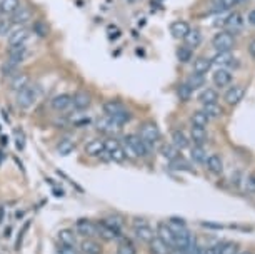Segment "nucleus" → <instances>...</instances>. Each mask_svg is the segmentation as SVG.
I'll use <instances>...</instances> for the list:
<instances>
[{"label":"nucleus","instance_id":"09e8293b","mask_svg":"<svg viewBox=\"0 0 255 254\" xmlns=\"http://www.w3.org/2000/svg\"><path fill=\"white\" fill-rule=\"evenodd\" d=\"M239 249H237V244L234 243H223L220 246H217V254H237Z\"/></svg>","mask_w":255,"mask_h":254},{"label":"nucleus","instance_id":"ddd939ff","mask_svg":"<svg viewBox=\"0 0 255 254\" xmlns=\"http://www.w3.org/2000/svg\"><path fill=\"white\" fill-rule=\"evenodd\" d=\"M29 55V49L27 45H20V47H10V49L7 50V60L8 62H12L17 67H20L22 64L25 62V59H27Z\"/></svg>","mask_w":255,"mask_h":254},{"label":"nucleus","instance_id":"864d4df0","mask_svg":"<svg viewBox=\"0 0 255 254\" xmlns=\"http://www.w3.org/2000/svg\"><path fill=\"white\" fill-rule=\"evenodd\" d=\"M57 254H80V251H78V248L59 244V246H57Z\"/></svg>","mask_w":255,"mask_h":254},{"label":"nucleus","instance_id":"c85d7f7f","mask_svg":"<svg viewBox=\"0 0 255 254\" xmlns=\"http://www.w3.org/2000/svg\"><path fill=\"white\" fill-rule=\"evenodd\" d=\"M205 168H207L209 172L219 176V174L223 172V159L219 154H210L207 156V161H205Z\"/></svg>","mask_w":255,"mask_h":254},{"label":"nucleus","instance_id":"bb28decb","mask_svg":"<svg viewBox=\"0 0 255 254\" xmlns=\"http://www.w3.org/2000/svg\"><path fill=\"white\" fill-rule=\"evenodd\" d=\"M57 241H59V244H64V246L77 248V233L73 229L65 227V229H60L57 233Z\"/></svg>","mask_w":255,"mask_h":254},{"label":"nucleus","instance_id":"ea45409f","mask_svg":"<svg viewBox=\"0 0 255 254\" xmlns=\"http://www.w3.org/2000/svg\"><path fill=\"white\" fill-rule=\"evenodd\" d=\"M190 161L195 164H205V161H207V152H205L204 146L190 147Z\"/></svg>","mask_w":255,"mask_h":254},{"label":"nucleus","instance_id":"e2e57ef3","mask_svg":"<svg viewBox=\"0 0 255 254\" xmlns=\"http://www.w3.org/2000/svg\"><path fill=\"white\" fill-rule=\"evenodd\" d=\"M10 233H12V227L8 226V227H5V234H3V236H5V238H8V236H10Z\"/></svg>","mask_w":255,"mask_h":254},{"label":"nucleus","instance_id":"2eb2a0df","mask_svg":"<svg viewBox=\"0 0 255 254\" xmlns=\"http://www.w3.org/2000/svg\"><path fill=\"white\" fill-rule=\"evenodd\" d=\"M212 59L205 55H199L192 60V72L199 74V76H207V72H210L212 69Z\"/></svg>","mask_w":255,"mask_h":254},{"label":"nucleus","instance_id":"72a5a7b5","mask_svg":"<svg viewBox=\"0 0 255 254\" xmlns=\"http://www.w3.org/2000/svg\"><path fill=\"white\" fill-rule=\"evenodd\" d=\"M122 109H125V106L124 102L118 99H109L102 104L104 116H113V114H117L118 111H122Z\"/></svg>","mask_w":255,"mask_h":254},{"label":"nucleus","instance_id":"e433bc0d","mask_svg":"<svg viewBox=\"0 0 255 254\" xmlns=\"http://www.w3.org/2000/svg\"><path fill=\"white\" fill-rule=\"evenodd\" d=\"M160 156L164 157V159L169 161V163H174L175 159H179L180 151L174 146L172 142H170V144H162V146H160Z\"/></svg>","mask_w":255,"mask_h":254},{"label":"nucleus","instance_id":"4468645a","mask_svg":"<svg viewBox=\"0 0 255 254\" xmlns=\"http://www.w3.org/2000/svg\"><path fill=\"white\" fill-rule=\"evenodd\" d=\"M32 17H34V12L32 8L27 7V5H20L19 10L15 12L14 15L10 17V22L17 27H24L25 24H29V22H32Z\"/></svg>","mask_w":255,"mask_h":254},{"label":"nucleus","instance_id":"58836bf2","mask_svg":"<svg viewBox=\"0 0 255 254\" xmlns=\"http://www.w3.org/2000/svg\"><path fill=\"white\" fill-rule=\"evenodd\" d=\"M115 254H137V246H135V243L132 239L122 238L117 246Z\"/></svg>","mask_w":255,"mask_h":254},{"label":"nucleus","instance_id":"a211bd4d","mask_svg":"<svg viewBox=\"0 0 255 254\" xmlns=\"http://www.w3.org/2000/svg\"><path fill=\"white\" fill-rule=\"evenodd\" d=\"M212 64L217 65V67H234L237 65L235 55L230 52H215V55L212 57Z\"/></svg>","mask_w":255,"mask_h":254},{"label":"nucleus","instance_id":"473e14b6","mask_svg":"<svg viewBox=\"0 0 255 254\" xmlns=\"http://www.w3.org/2000/svg\"><path fill=\"white\" fill-rule=\"evenodd\" d=\"M190 30V25L187 24L185 20H174L170 24V34H172L174 39H182L187 36V32Z\"/></svg>","mask_w":255,"mask_h":254},{"label":"nucleus","instance_id":"1a4fd4ad","mask_svg":"<svg viewBox=\"0 0 255 254\" xmlns=\"http://www.w3.org/2000/svg\"><path fill=\"white\" fill-rule=\"evenodd\" d=\"M29 30L25 27H17L14 30H10L7 37V43H8V49L10 47H20V45H25L29 41Z\"/></svg>","mask_w":255,"mask_h":254},{"label":"nucleus","instance_id":"a878e982","mask_svg":"<svg viewBox=\"0 0 255 254\" xmlns=\"http://www.w3.org/2000/svg\"><path fill=\"white\" fill-rule=\"evenodd\" d=\"M223 24H225L227 27H228L227 32L235 34V32H239V30L244 29L245 20H244V17H242L240 12H232V14L225 19V22H223Z\"/></svg>","mask_w":255,"mask_h":254},{"label":"nucleus","instance_id":"6e6d98bb","mask_svg":"<svg viewBox=\"0 0 255 254\" xmlns=\"http://www.w3.org/2000/svg\"><path fill=\"white\" fill-rule=\"evenodd\" d=\"M249 54H250V57H252V59L255 60V39L249 43Z\"/></svg>","mask_w":255,"mask_h":254},{"label":"nucleus","instance_id":"f257e3e1","mask_svg":"<svg viewBox=\"0 0 255 254\" xmlns=\"http://www.w3.org/2000/svg\"><path fill=\"white\" fill-rule=\"evenodd\" d=\"M97 236L105 241L122 239V221L117 217H107L97 222Z\"/></svg>","mask_w":255,"mask_h":254},{"label":"nucleus","instance_id":"3c124183","mask_svg":"<svg viewBox=\"0 0 255 254\" xmlns=\"http://www.w3.org/2000/svg\"><path fill=\"white\" fill-rule=\"evenodd\" d=\"M29 227H30V221L27 219V221L24 222V226H22V229H20L19 236H17V239H15V251H19V249H20V246H22V241H24L25 234H27Z\"/></svg>","mask_w":255,"mask_h":254},{"label":"nucleus","instance_id":"9d476101","mask_svg":"<svg viewBox=\"0 0 255 254\" xmlns=\"http://www.w3.org/2000/svg\"><path fill=\"white\" fill-rule=\"evenodd\" d=\"M125 139L130 142V146L134 147V151H135V154H137V157H148V156H150L152 149L142 141V137H140L139 134H129V135H125Z\"/></svg>","mask_w":255,"mask_h":254},{"label":"nucleus","instance_id":"6e6552de","mask_svg":"<svg viewBox=\"0 0 255 254\" xmlns=\"http://www.w3.org/2000/svg\"><path fill=\"white\" fill-rule=\"evenodd\" d=\"M244 97H245V87L240 84L230 85L225 90V94H223V100H225L227 106H237V104H240L244 100Z\"/></svg>","mask_w":255,"mask_h":254},{"label":"nucleus","instance_id":"338daca9","mask_svg":"<svg viewBox=\"0 0 255 254\" xmlns=\"http://www.w3.org/2000/svg\"><path fill=\"white\" fill-rule=\"evenodd\" d=\"M237 254H247V253H237Z\"/></svg>","mask_w":255,"mask_h":254},{"label":"nucleus","instance_id":"5fc2aeb1","mask_svg":"<svg viewBox=\"0 0 255 254\" xmlns=\"http://www.w3.org/2000/svg\"><path fill=\"white\" fill-rule=\"evenodd\" d=\"M247 24L252 25V27H255V8H252V10L247 14Z\"/></svg>","mask_w":255,"mask_h":254},{"label":"nucleus","instance_id":"f03ea898","mask_svg":"<svg viewBox=\"0 0 255 254\" xmlns=\"http://www.w3.org/2000/svg\"><path fill=\"white\" fill-rule=\"evenodd\" d=\"M40 97V87L37 84H27L24 89L15 92V104L22 111H29Z\"/></svg>","mask_w":255,"mask_h":254},{"label":"nucleus","instance_id":"bf43d9fd","mask_svg":"<svg viewBox=\"0 0 255 254\" xmlns=\"http://www.w3.org/2000/svg\"><path fill=\"white\" fill-rule=\"evenodd\" d=\"M3 219H5V208H3V206H0V224L3 222Z\"/></svg>","mask_w":255,"mask_h":254},{"label":"nucleus","instance_id":"69168bd1","mask_svg":"<svg viewBox=\"0 0 255 254\" xmlns=\"http://www.w3.org/2000/svg\"><path fill=\"white\" fill-rule=\"evenodd\" d=\"M2 159H3V156H2V152H0V164H2Z\"/></svg>","mask_w":255,"mask_h":254},{"label":"nucleus","instance_id":"f8f14e48","mask_svg":"<svg viewBox=\"0 0 255 254\" xmlns=\"http://www.w3.org/2000/svg\"><path fill=\"white\" fill-rule=\"evenodd\" d=\"M50 107H52V111H55L59 114L70 111V107H72V95L57 94L55 97H52V100H50Z\"/></svg>","mask_w":255,"mask_h":254},{"label":"nucleus","instance_id":"9b49d317","mask_svg":"<svg viewBox=\"0 0 255 254\" xmlns=\"http://www.w3.org/2000/svg\"><path fill=\"white\" fill-rule=\"evenodd\" d=\"M232 79H234V76H232V72L228 71V69H225V67H217L212 72V82H214V85L215 87H220V89L230 85L232 84Z\"/></svg>","mask_w":255,"mask_h":254},{"label":"nucleus","instance_id":"0eeeda50","mask_svg":"<svg viewBox=\"0 0 255 254\" xmlns=\"http://www.w3.org/2000/svg\"><path fill=\"white\" fill-rule=\"evenodd\" d=\"M75 233L77 236L85 238H95L97 236V222L89 217H80L75 221Z\"/></svg>","mask_w":255,"mask_h":254},{"label":"nucleus","instance_id":"4be33fe9","mask_svg":"<svg viewBox=\"0 0 255 254\" xmlns=\"http://www.w3.org/2000/svg\"><path fill=\"white\" fill-rule=\"evenodd\" d=\"M78 251H80V254H102L104 248H102V244H100L97 239L85 238L80 243V248H78Z\"/></svg>","mask_w":255,"mask_h":254},{"label":"nucleus","instance_id":"4d7b16f0","mask_svg":"<svg viewBox=\"0 0 255 254\" xmlns=\"http://www.w3.org/2000/svg\"><path fill=\"white\" fill-rule=\"evenodd\" d=\"M247 184H249L250 189L255 191V176H250V177H249V181H247Z\"/></svg>","mask_w":255,"mask_h":254},{"label":"nucleus","instance_id":"6ab92c4d","mask_svg":"<svg viewBox=\"0 0 255 254\" xmlns=\"http://www.w3.org/2000/svg\"><path fill=\"white\" fill-rule=\"evenodd\" d=\"M197 100L202 106H209V104H219V92L214 87H202L200 92L197 94Z\"/></svg>","mask_w":255,"mask_h":254},{"label":"nucleus","instance_id":"7c9ffc66","mask_svg":"<svg viewBox=\"0 0 255 254\" xmlns=\"http://www.w3.org/2000/svg\"><path fill=\"white\" fill-rule=\"evenodd\" d=\"M190 142H193V146H205L209 141V134L207 129H200V127H190Z\"/></svg>","mask_w":255,"mask_h":254},{"label":"nucleus","instance_id":"39448f33","mask_svg":"<svg viewBox=\"0 0 255 254\" xmlns=\"http://www.w3.org/2000/svg\"><path fill=\"white\" fill-rule=\"evenodd\" d=\"M132 231H134L135 238L144 241V243H148L152 238H155V233H153L152 226L148 224L145 219H135L134 226H132Z\"/></svg>","mask_w":255,"mask_h":254},{"label":"nucleus","instance_id":"423d86ee","mask_svg":"<svg viewBox=\"0 0 255 254\" xmlns=\"http://www.w3.org/2000/svg\"><path fill=\"white\" fill-rule=\"evenodd\" d=\"M105 152H107L109 159H110L112 163L122 164L127 159L124 154V149H122V144L118 142L117 139H107V141H105Z\"/></svg>","mask_w":255,"mask_h":254},{"label":"nucleus","instance_id":"b1692460","mask_svg":"<svg viewBox=\"0 0 255 254\" xmlns=\"http://www.w3.org/2000/svg\"><path fill=\"white\" fill-rule=\"evenodd\" d=\"M83 152L89 157H100L105 152V141H102V139H92V141L85 144Z\"/></svg>","mask_w":255,"mask_h":254},{"label":"nucleus","instance_id":"680f3d73","mask_svg":"<svg viewBox=\"0 0 255 254\" xmlns=\"http://www.w3.org/2000/svg\"><path fill=\"white\" fill-rule=\"evenodd\" d=\"M169 254H185L183 251H180V249H177V248H174V249H170V253Z\"/></svg>","mask_w":255,"mask_h":254},{"label":"nucleus","instance_id":"49530a36","mask_svg":"<svg viewBox=\"0 0 255 254\" xmlns=\"http://www.w3.org/2000/svg\"><path fill=\"white\" fill-rule=\"evenodd\" d=\"M0 74H2V77L10 79V77H14L15 74H19V67L12 62H8V60H5V62L0 65Z\"/></svg>","mask_w":255,"mask_h":254},{"label":"nucleus","instance_id":"f3484780","mask_svg":"<svg viewBox=\"0 0 255 254\" xmlns=\"http://www.w3.org/2000/svg\"><path fill=\"white\" fill-rule=\"evenodd\" d=\"M92 104V95L87 90H78L72 95V107L75 111H85Z\"/></svg>","mask_w":255,"mask_h":254},{"label":"nucleus","instance_id":"cd10ccee","mask_svg":"<svg viewBox=\"0 0 255 254\" xmlns=\"http://www.w3.org/2000/svg\"><path fill=\"white\" fill-rule=\"evenodd\" d=\"M20 0H0V17H12L20 8Z\"/></svg>","mask_w":255,"mask_h":254},{"label":"nucleus","instance_id":"412c9836","mask_svg":"<svg viewBox=\"0 0 255 254\" xmlns=\"http://www.w3.org/2000/svg\"><path fill=\"white\" fill-rule=\"evenodd\" d=\"M75 146H77L75 139L70 137V135H65V137H62L59 142H57L55 151H57V154H59V156H64L65 157V156L72 154V152L75 151Z\"/></svg>","mask_w":255,"mask_h":254},{"label":"nucleus","instance_id":"2f4dec72","mask_svg":"<svg viewBox=\"0 0 255 254\" xmlns=\"http://www.w3.org/2000/svg\"><path fill=\"white\" fill-rule=\"evenodd\" d=\"M67 122L75 127H83V126H89L92 119L89 117V114H83V111H75L72 114H67Z\"/></svg>","mask_w":255,"mask_h":254},{"label":"nucleus","instance_id":"c756f323","mask_svg":"<svg viewBox=\"0 0 255 254\" xmlns=\"http://www.w3.org/2000/svg\"><path fill=\"white\" fill-rule=\"evenodd\" d=\"M202 41H204V36H202V32L199 29H190L187 32V36L183 37V43H185L188 49H192V50H195L197 47L202 43Z\"/></svg>","mask_w":255,"mask_h":254},{"label":"nucleus","instance_id":"4c0bfd02","mask_svg":"<svg viewBox=\"0 0 255 254\" xmlns=\"http://www.w3.org/2000/svg\"><path fill=\"white\" fill-rule=\"evenodd\" d=\"M210 119L207 117V114H205L204 111H193L192 116H190V124L193 127H200V129H205V127L209 126Z\"/></svg>","mask_w":255,"mask_h":254},{"label":"nucleus","instance_id":"0e129e2a","mask_svg":"<svg viewBox=\"0 0 255 254\" xmlns=\"http://www.w3.org/2000/svg\"><path fill=\"white\" fill-rule=\"evenodd\" d=\"M15 216H17V219L24 217V211H17V214H15Z\"/></svg>","mask_w":255,"mask_h":254},{"label":"nucleus","instance_id":"f704fd0d","mask_svg":"<svg viewBox=\"0 0 255 254\" xmlns=\"http://www.w3.org/2000/svg\"><path fill=\"white\" fill-rule=\"evenodd\" d=\"M27 84H30V77H29V74H25V72H19V74H15L14 77H10V90H14V92H19Z\"/></svg>","mask_w":255,"mask_h":254},{"label":"nucleus","instance_id":"a19ab883","mask_svg":"<svg viewBox=\"0 0 255 254\" xmlns=\"http://www.w3.org/2000/svg\"><path fill=\"white\" fill-rule=\"evenodd\" d=\"M110 117V119L115 122V124H118V126H125V124H129V122L132 121V117H134V114H132L129 109H122V111H118L117 114H113V116H109Z\"/></svg>","mask_w":255,"mask_h":254},{"label":"nucleus","instance_id":"7ed1b4c3","mask_svg":"<svg viewBox=\"0 0 255 254\" xmlns=\"http://www.w3.org/2000/svg\"><path fill=\"white\" fill-rule=\"evenodd\" d=\"M139 135L142 137V141L147 144L148 147H155L157 144L160 142L162 139V134H160V129L157 127V124L153 121H147L140 126V130H139Z\"/></svg>","mask_w":255,"mask_h":254},{"label":"nucleus","instance_id":"5701e85b","mask_svg":"<svg viewBox=\"0 0 255 254\" xmlns=\"http://www.w3.org/2000/svg\"><path fill=\"white\" fill-rule=\"evenodd\" d=\"M192 239H193V236L190 234V231L187 229H180L175 233V246L174 248H177L180 249V251H183L187 254V249L188 246H190V243H192Z\"/></svg>","mask_w":255,"mask_h":254},{"label":"nucleus","instance_id":"c03bdc74","mask_svg":"<svg viewBox=\"0 0 255 254\" xmlns=\"http://www.w3.org/2000/svg\"><path fill=\"white\" fill-rule=\"evenodd\" d=\"M185 84L190 87L192 90H197V89H202L205 84V76H199V74H190V76L187 77Z\"/></svg>","mask_w":255,"mask_h":254},{"label":"nucleus","instance_id":"a18cd8bd","mask_svg":"<svg viewBox=\"0 0 255 254\" xmlns=\"http://www.w3.org/2000/svg\"><path fill=\"white\" fill-rule=\"evenodd\" d=\"M202 111L207 114V117H209L210 121L219 119V117H222V114H223V109L219 106V104H209V106H202Z\"/></svg>","mask_w":255,"mask_h":254},{"label":"nucleus","instance_id":"37998d69","mask_svg":"<svg viewBox=\"0 0 255 254\" xmlns=\"http://www.w3.org/2000/svg\"><path fill=\"white\" fill-rule=\"evenodd\" d=\"M175 54H177V59L180 64H190L193 60V50L188 49L185 43H183V45H179Z\"/></svg>","mask_w":255,"mask_h":254},{"label":"nucleus","instance_id":"393cba45","mask_svg":"<svg viewBox=\"0 0 255 254\" xmlns=\"http://www.w3.org/2000/svg\"><path fill=\"white\" fill-rule=\"evenodd\" d=\"M170 141H172V144L179 151H183V149L190 147V139H188V135L185 134V130L182 129H174L172 134H170Z\"/></svg>","mask_w":255,"mask_h":254},{"label":"nucleus","instance_id":"8fccbe9b","mask_svg":"<svg viewBox=\"0 0 255 254\" xmlns=\"http://www.w3.org/2000/svg\"><path fill=\"white\" fill-rule=\"evenodd\" d=\"M167 224H169V227L174 231V233H177V231L185 229V227H187L185 221H183V219H180V217H170Z\"/></svg>","mask_w":255,"mask_h":254},{"label":"nucleus","instance_id":"052dcab7","mask_svg":"<svg viewBox=\"0 0 255 254\" xmlns=\"http://www.w3.org/2000/svg\"><path fill=\"white\" fill-rule=\"evenodd\" d=\"M54 192H55V198H64V194H65V192L62 191V189H54Z\"/></svg>","mask_w":255,"mask_h":254},{"label":"nucleus","instance_id":"dca6fc26","mask_svg":"<svg viewBox=\"0 0 255 254\" xmlns=\"http://www.w3.org/2000/svg\"><path fill=\"white\" fill-rule=\"evenodd\" d=\"M155 234H157V238L164 241V243L170 249H174V246H175V233L170 229L167 222H159V224H157V233Z\"/></svg>","mask_w":255,"mask_h":254},{"label":"nucleus","instance_id":"20e7f679","mask_svg":"<svg viewBox=\"0 0 255 254\" xmlns=\"http://www.w3.org/2000/svg\"><path fill=\"white\" fill-rule=\"evenodd\" d=\"M212 47L215 52H230L235 47V37L227 30H219L212 37Z\"/></svg>","mask_w":255,"mask_h":254},{"label":"nucleus","instance_id":"13d9d810","mask_svg":"<svg viewBox=\"0 0 255 254\" xmlns=\"http://www.w3.org/2000/svg\"><path fill=\"white\" fill-rule=\"evenodd\" d=\"M204 254H217V246H210L204 251Z\"/></svg>","mask_w":255,"mask_h":254},{"label":"nucleus","instance_id":"603ef678","mask_svg":"<svg viewBox=\"0 0 255 254\" xmlns=\"http://www.w3.org/2000/svg\"><path fill=\"white\" fill-rule=\"evenodd\" d=\"M12 30V22L5 17H0V37H7Z\"/></svg>","mask_w":255,"mask_h":254},{"label":"nucleus","instance_id":"de8ad7c7","mask_svg":"<svg viewBox=\"0 0 255 254\" xmlns=\"http://www.w3.org/2000/svg\"><path fill=\"white\" fill-rule=\"evenodd\" d=\"M192 94H193V90L185 84V82L177 87V97L182 100V102H188V100L192 99Z\"/></svg>","mask_w":255,"mask_h":254},{"label":"nucleus","instance_id":"aec40b11","mask_svg":"<svg viewBox=\"0 0 255 254\" xmlns=\"http://www.w3.org/2000/svg\"><path fill=\"white\" fill-rule=\"evenodd\" d=\"M95 127H97V130H100V132H104V134H113V132H117V130H120V126L115 124L109 116L99 117V119L95 121Z\"/></svg>","mask_w":255,"mask_h":254},{"label":"nucleus","instance_id":"c9c22d12","mask_svg":"<svg viewBox=\"0 0 255 254\" xmlns=\"http://www.w3.org/2000/svg\"><path fill=\"white\" fill-rule=\"evenodd\" d=\"M147 244H148V253L150 254H169L170 253V248L167 246L162 239L157 238V236L152 238Z\"/></svg>","mask_w":255,"mask_h":254},{"label":"nucleus","instance_id":"79ce46f5","mask_svg":"<svg viewBox=\"0 0 255 254\" xmlns=\"http://www.w3.org/2000/svg\"><path fill=\"white\" fill-rule=\"evenodd\" d=\"M32 32L37 36L38 39H47L48 37V32H50V29H48L47 22L45 20H34L32 24Z\"/></svg>","mask_w":255,"mask_h":254}]
</instances>
